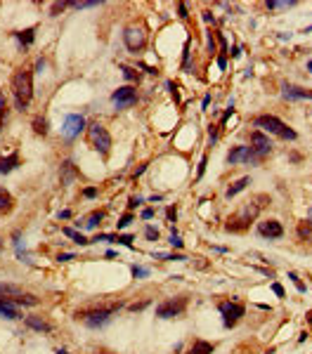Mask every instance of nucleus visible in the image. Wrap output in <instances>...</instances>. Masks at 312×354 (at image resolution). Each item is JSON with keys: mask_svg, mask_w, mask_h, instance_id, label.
Instances as JSON below:
<instances>
[{"mask_svg": "<svg viewBox=\"0 0 312 354\" xmlns=\"http://www.w3.org/2000/svg\"><path fill=\"white\" fill-rule=\"evenodd\" d=\"M253 125L260 128V132H270V135H277V137H281V139H291V142H293V139L298 137L296 130H291L281 118H277V116H272V114L258 116L256 121H253Z\"/></svg>", "mask_w": 312, "mask_h": 354, "instance_id": "f03ea898", "label": "nucleus"}, {"mask_svg": "<svg viewBox=\"0 0 312 354\" xmlns=\"http://www.w3.org/2000/svg\"><path fill=\"white\" fill-rule=\"evenodd\" d=\"M133 274H135V279H142V277H149V270H147V267H137V264H135Z\"/></svg>", "mask_w": 312, "mask_h": 354, "instance_id": "72a5a7b5", "label": "nucleus"}, {"mask_svg": "<svg viewBox=\"0 0 312 354\" xmlns=\"http://www.w3.org/2000/svg\"><path fill=\"white\" fill-rule=\"evenodd\" d=\"M140 203H142L140 196H133V199H130V203H128V210H135L137 206H140Z\"/></svg>", "mask_w": 312, "mask_h": 354, "instance_id": "a19ab883", "label": "nucleus"}, {"mask_svg": "<svg viewBox=\"0 0 312 354\" xmlns=\"http://www.w3.org/2000/svg\"><path fill=\"white\" fill-rule=\"evenodd\" d=\"M76 177H81V172H78V168L73 165L71 161H64L62 163V170H59V180H62V185L64 187H69Z\"/></svg>", "mask_w": 312, "mask_h": 354, "instance_id": "2eb2a0df", "label": "nucleus"}, {"mask_svg": "<svg viewBox=\"0 0 312 354\" xmlns=\"http://www.w3.org/2000/svg\"><path fill=\"white\" fill-rule=\"evenodd\" d=\"M227 163L229 165H234V163H258V158L251 151V146H234L232 151L227 154Z\"/></svg>", "mask_w": 312, "mask_h": 354, "instance_id": "f8f14e48", "label": "nucleus"}, {"mask_svg": "<svg viewBox=\"0 0 312 354\" xmlns=\"http://www.w3.org/2000/svg\"><path fill=\"white\" fill-rule=\"evenodd\" d=\"M166 215H168V220H171V222H175V217H178V210H175V208L171 206V208L166 210Z\"/></svg>", "mask_w": 312, "mask_h": 354, "instance_id": "c03bdc74", "label": "nucleus"}, {"mask_svg": "<svg viewBox=\"0 0 312 354\" xmlns=\"http://www.w3.org/2000/svg\"><path fill=\"white\" fill-rule=\"evenodd\" d=\"M83 196H86V199H95V196H97V189H95V187H88V189H83Z\"/></svg>", "mask_w": 312, "mask_h": 354, "instance_id": "ea45409f", "label": "nucleus"}, {"mask_svg": "<svg viewBox=\"0 0 312 354\" xmlns=\"http://www.w3.org/2000/svg\"><path fill=\"white\" fill-rule=\"evenodd\" d=\"M88 139H90V146L100 156H107L111 151V135L107 132V128L100 123H93L88 128Z\"/></svg>", "mask_w": 312, "mask_h": 354, "instance_id": "20e7f679", "label": "nucleus"}, {"mask_svg": "<svg viewBox=\"0 0 312 354\" xmlns=\"http://www.w3.org/2000/svg\"><path fill=\"white\" fill-rule=\"evenodd\" d=\"M123 43L130 52L137 54L142 47L147 45V33H144L142 26H128V29L123 31Z\"/></svg>", "mask_w": 312, "mask_h": 354, "instance_id": "6e6552de", "label": "nucleus"}, {"mask_svg": "<svg viewBox=\"0 0 312 354\" xmlns=\"http://www.w3.org/2000/svg\"><path fill=\"white\" fill-rule=\"evenodd\" d=\"M203 19H206V22H215V19H213V15H211V12H208V10L203 12Z\"/></svg>", "mask_w": 312, "mask_h": 354, "instance_id": "3c124183", "label": "nucleus"}, {"mask_svg": "<svg viewBox=\"0 0 312 354\" xmlns=\"http://www.w3.org/2000/svg\"><path fill=\"white\" fill-rule=\"evenodd\" d=\"M220 314H222V323H225V328H232L237 323L242 321V316L246 314V307H244L242 302H220Z\"/></svg>", "mask_w": 312, "mask_h": 354, "instance_id": "0eeeda50", "label": "nucleus"}, {"mask_svg": "<svg viewBox=\"0 0 312 354\" xmlns=\"http://www.w3.org/2000/svg\"><path fill=\"white\" fill-rule=\"evenodd\" d=\"M57 354H66V352H64V349H57Z\"/></svg>", "mask_w": 312, "mask_h": 354, "instance_id": "6e6d98bb", "label": "nucleus"}, {"mask_svg": "<svg viewBox=\"0 0 312 354\" xmlns=\"http://www.w3.org/2000/svg\"><path fill=\"white\" fill-rule=\"evenodd\" d=\"M156 257H161V260H185V255H175V253H173V255H164V253H156Z\"/></svg>", "mask_w": 312, "mask_h": 354, "instance_id": "c9c22d12", "label": "nucleus"}, {"mask_svg": "<svg viewBox=\"0 0 312 354\" xmlns=\"http://www.w3.org/2000/svg\"><path fill=\"white\" fill-rule=\"evenodd\" d=\"M59 260H62V262H69V260H73V255H71V253H64V255H59Z\"/></svg>", "mask_w": 312, "mask_h": 354, "instance_id": "8fccbe9b", "label": "nucleus"}, {"mask_svg": "<svg viewBox=\"0 0 312 354\" xmlns=\"http://www.w3.org/2000/svg\"><path fill=\"white\" fill-rule=\"evenodd\" d=\"M24 323H26L31 331H38V333H50V331H52V326H50L47 321H43V319H38V316H26Z\"/></svg>", "mask_w": 312, "mask_h": 354, "instance_id": "a211bd4d", "label": "nucleus"}, {"mask_svg": "<svg viewBox=\"0 0 312 354\" xmlns=\"http://www.w3.org/2000/svg\"><path fill=\"white\" fill-rule=\"evenodd\" d=\"M15 36H17V38H19V43H22L24 47H29V45H31V43H33V38H36V29H33V26H31V29H24V31H17Z\"/></svg>", "mask_w": 312, "mask_h": 354, "instance_id": "4be33fe9", "label": "nucleus"}, {"mask_svg": "<svg viewBox=\"0 0 312 354\" xmlns=\"http://www.w3.org/2000/svg\"><path fill=\"white\" fill-rule=\"evenodd\" d=\"M5 118H8V100H5V95L0 93V130L5 128Z\"/></svg>", "mask_w": 312, "mask_h": 354, "instance_id": "bb28decb", "label": "nucleus"}, {"mask_svg": "<svg viewBox=\"0 0 312 354\" xmlns=\"http://www.w3.org/2000/svg\"><path fill=\"white\" fill-rule=\"evenodd\" d=\"M178 12H180V19H187V17H189L187 3H180V5H178Z\"/></svg>", "mask_w": 312, "mask_h": 354, "instance_id": "e433bc0d", "label": "nucleus"}, {"mask_svg": "<svg viewBox=\"0 0 312 354\" xmlns=\"http://www.w3.org/2000/svg\"><path fill=\"white\" fill-rule=\"evenodd\" d=\"M258 234L265 236V239H281L284 236V227L277 220H265V222H258Z\"/></svg>", "mask_w": 312, "mask_h": 354, "instance_id": "ddd939ff", "label": "nucleus"}, {"mask_svg": "<svg viewBox=\"0 0 312 354\" xmlns=\"http://www.w3.org/2000/svg\"><path fill=\"white\" fill-rule=\"evenodd\" d=\"M251 151L256 154L258 161L265 158V156L272 151V142H270V137H267L265 132H260V130L251 132Z\"/></svg>", "mask_w": 312, "mask_h": 354, "instance_id": "1a4fd4ad", "label": "nucleus"}, {"mask_svg": "<svg viewBox=\"0 0 312 354\" xmlns=\"http://www.w3.org/2000/svg\"><path fill=\"white\" fill-rule=\"evenodd\" d=\"M66 5H69V3H52V5H50V15L57 17L59 12H64V10H66Z\"/></svg>", "mask_w": 312, "mask_h": 354, "instance_id": "c756f323", "label": "nucleus"}, {"mask_svg": "<svg viewBox=\"0 0 312 354\" xmlns=\"http://www.w3.org/2000/svg\"><path fill=\"white\" fill-rule=\"evenodd\" d=\"M116 243H123V246L133 248V236L130 234H121V236H116Z\"/></svg>", "mask_w": 312, "mask_h": 354, "instance_id": "7c9ffc66", "label": "nucleus"}, {"mask_svg": "<svg viewBox=\"0 0 312 354\" xmlns=\"http://www.w3.org/2000/svg\"><path fill=\"white\" fill-rule=\"evenodd\" d=\"M12 210H15V199H12V194L0 187V217L10 215Z\"/></svg>", "mask_w": 312, "mask_h": 354, "instance_id": "f3484780", "label": "nucleus"}, {"mask_svg": "<svg viewBox=\"0 0 312 354\" xmlns=\"http://www.w3.org/2000/svg\"><path fill=\"white\" fill-rule=\"evenodd\" d=\"M310 100H312V97H310Z\"/></svg>", "mask_w": 312, "mask_h": 354, "instance_id": "13d9d810", "label": "nucleus"}, {"mask_svg": "<svg viewBox=\"0 0 312 354\" xmlns=\"http://www.w3.org/2000/svg\"><path fill=\"white\" fill-rule=\"evenodd\" d=\"M3 248H5V241L0 239V253H3Z\"/></svg>", "mask_w": 312, "mask_h": 354, "instance_id": "864d4df0", "label": "nucleus"}, {"mask_svg": "<svg viewBox=\"0 0 312 354\" xmlns=\"http://www.w3.org/2000/svg\"><path fill=\"white\" fill-rule=\"evenodd\" d=\"M31 128H33V132H36V135H43V137L50 132V123H47L45 116H36V118L31 121Z\"/></svg>", "mask_w": 312, "mask_h": 354, "instance_id": "aec40b11", "label": "nucleus"}, {"mask_svg": "<svg viewBox=\"0 0 312 354\" xmlns=\"http://www.w3.org/2000/svg\"><path fill=\"white\" fill-rule=\"evenodd\" d=\"M206 163H208V158L203 156V158H201V163H199V172H196V180H199V177L203 175V170H206Z\"/></svg>", "mask_w": 312, "mask_h": 354, "instance_id": "37998d69", "label": "nucleus"}, {"mask_svg": "<svg viewBox=\"0 0 312 354\" xmlns=\"http://www.w3.org/2000/svg\"><path fill=\"white\" fill-rule=\"evenodd\" d=\"M249 185H251V177H242V180H237L232 187H227L225 196H227V199H232V196H237L239 192H244V189H246Z\"/></svg>", "mask_w": 312, "mask_h": 354, "instance_id": "412c9836", "label": "nucleus"}, {"mask_svg": "<svg viewBox=\"0 0 312 354\" xmlns=\"http://www.w3.org/2000/svg\"><path fill=\"white\" fill-rule=\"evenodd\" d=\"M83 128H86V118H83L81 114H69L66 118H64L62 132H64V137L66 139H73L83 132Z\"/></svg>", "mask_w": 312, "mask_h": 354, "instance_id": "9b49d317", "label": "nucleus"}, {"mask_svg": "<svg viewBox=\"0 0 312 354\" xmlns=\"http://www.w3.org/2000/svg\"><path fill=\"white\" fill-rule=\"evenodd\" d=\"M121 71H123L125 80H133V83H137V80H140V73H137L135 69H130V66H121Z\"/></svg>", "mask_w": 312, "mask_h": 354, "instance_id": "cd10ccee", "label": "nucleus"}, {"mask_svg": "<svg viewBox=\"0 0 312 354\" xmlns=\"http://www.w3.org/2000/svg\"><path fill=\"white\" fill-rule=\"evenodd\" d=\"M144 170H147V165H140V168H137V170L133 172V180H137V177H140L142 172H144Z\"/></svg>", "mask_w": 312, "mask_h": 354, "instance_id": "09e8293b", "label": "nucleus"}, {"mask_svg": "<svg viewBox=\"0 0 312 354\" xmlns=\"http://www.w3.org/2000/svg\"><path fill=\"white\" fill-rule=\"evenodd\" d=\"M123 307V302H114L109 307H100V309H86V312H76V319H83L88 328H102L111 321V316L116 314L118 309Z\"/></svg>", "mask_w": 312, "mask_h": 354, "instance_id": "7ed1b4c3", "label": "nucleus"}, {"mask_svg": "<svg viewBox=\"0 0 312 354\" xmlns=\"http://www.w3.org/2000/svg\"><path fill=\"white\" fill-rule=\"evenodd\" d=\"M15 168H19V154L17 151H12L8 156H0V175H8Z\"/></svg>", "mask_w": 312, "mask_h": 354, "instance_id": "dca6fc26", "label": "nucleus"}, {"mask_svg": "<svg viewBox=\"0 0 312 354\" xmlns=\"http://www.w3.org/2000/svg\"><path fill=\"white\" fill-rule=\"evenodd\" d=\"M0 316H5V319H19V309L17 307H10L8 302H3L0 300Z\"/></svg>", "mask_w": 312, "mask_h": 354, "instance_id": "393cba45", "label": "nucleus"}, {"mask_svg": "<svg viewBox=\"0 0 312 354\" xmlns=\"http://www.w3.org/2000/svg\"><path fill=\"white\" fill-rule=\"evenodd\" d=\"M111 102H114V107L116 109H128L137 104V90L130 87V85H123V87H118L116 93L111 95Z\"/></svg>", "mask_w": 312, "mask_h": 354, "instance_id": "9d476101", "label": "nucleus"}, {"mask_svg": "<svg viewBox=\"0 0 312 354\" xmlns=\"http://www.w3.org/2000/svg\"><path fill=\"white\" fill-rule=\"evenodd\" d=\"M258 213H260V203H249V206H246L242 213H237L234 217H229V220H227L225 229L227 231H244V229H249V224L256 220Z\"/></svg>", "mask_w": 312, "mask_h": 354, "instance_id": "423d86ee", "label": "nucleus"}, {"mask_svg": "<svg viewBox=\"0 0 312 354\" xmlns=\"http://www.w3.org/2000/svg\"><path fill=\"white\" fill-rule=\"evenodd\" d=\"M270 10H277V8H291V5H296V0H289V3H284V0H267L265 3Z\"/></svg>", "mask_w": 312, "mask_h": 354, "instance_id": "c85d7f7f", "label": "nucleus"}, {"mask_svg": "<svg viewBox=\"0 0 312 354\" xmlns=\"http://www.w3.org/2000/svg\"><path fill=\"white\" fill-rule=\"evenodd\" d=\"M281 90H284V97H286V100H310L312 97L310 90L298 87V85H291V83H281Z\"/></svg>", "mask_w": 312, "mask_h": 354, "instance_id": "4468645a", "label": "nucleus"}, {"mask_svg": "<svg viewBox=\"0 0 312 354\" xmlns=\"http://www.w3.org/2000/svg\"><path fill=\"white\" fill-rule=\"evenodd\" d=\"M218 66H220V69H225V66H227V54H220V57H218Z\"/></svg>", "mask_w": 312, "mask_h": 354, "instance_id": "de8ad7c7", "label": "nucleus"}, {"mask_svg": "<svg viewBox=\"0 0 312 354\" xmlns=\"http://www.w3.org/2000/svg\"><path fill=\"white\" fill-rule=\"evenodd\" d=\"M149 305V300H144V302H135V305H130V312H142V309L147 307Z\"/></svg>", "mask_w": 312, "mask_h": 354, "instance_id": "4c0bfd02", "label": "nucleus"}, {"mask_svg": "<svg viewBox=\"0 0 312 354\" xmlns=\"http://www.w3.org/2000/svg\"><path fill=\"white\" fill-rule=\"evenodd\" d=\"M310 234H312V220H303V222L298 224V239L300 241L310 239Z\"/></svg>", "mask_w": 312, "mask_h": 354, "instance_id": "a878e982", "label": "nucleus"}, {"mask_svg": "<svg viewBox=\"0 0 312 354\" xmlns=\"http://www.w3.org/2000/svg\"><path fill=\"white\" fill-rule=\"evenodd\" d=\"M62 234H64V236H69V239H73V241L78 243V246H88V243H90V241H88L86 236H83V234H78V231H76V229H71V227H64Z\"/></svg>", "mask_w": 312, "mask_h": 354, "instance_id": "5701e85b", "label": "nucleus"}, {"mask_svg": "<svg viewBox=\"0 0 312 354\" xmlns=\"http://www.w3.org/2000/svg\"><path fill=\"white\" fill-rule=\"evenodd\" d=\"M100 354H104V352H100Z\"/></svg>", "mask_w": 312, "mask_h": 354, "instance_id": "4d7b16f0", "label": "nucleus"}, {"mask_svg": "<svg viewBox=\"0 0 312 354\" xmlns=\"http://www.w3.org/2000/svg\"><path fill=\"white\" fill-rule=\"evenodd\" d=\"M208 137H211V142H218V128H215V125L208 128Z\"/></svg>", "mask_w": 312, "mask_h": 354, "instance_id": "79ce46f5", "label": "nucleus"}, {"mask_svg": "<svg viewBox=\"0 0 312 354\" xmlns=\"http://www.w3.org/2000/svg\"><path fill=\"white\" fill-rule=\"evenodd\" d=\"M66 217H71V213L69 210H62V213H59V220H66Z\"/></svg>", "mask_w": 312, "mask_h": 354, "instance_id": "603ef678", "label": "nucleus"}, {"mask_svg": "<svg viewBox=\"0 0 312 354\" xmlns=\"http://www.w3.org/2000/svg\"><path fill=\"white\" fill-rule=\"evenodd\" d=\"M144 236H147L149 241H156V239H159V229H154V227H147V229H144Z\"/></svg>", "mask_w": 312, "mask_h": 354, "instance_id": "f704fd0d", "label": "nucleus"}, {"mask_svg": "<svg viewBox=\"0 0 312 354\" xmlns=\"http://www.w3.org/2000/svg\"><path fill=\"white\" fill-rule=\"evenodd\" d=\"M289 279H291V281H293V284H296V288H298V291H300V293H305V291H307V286H305L303 281H300V279H298L296 274H293V272H291V274H289Z\"/></svg>", "mask_w": 312, "mask_h": 354, "instance_id": "2f4dec72", "label": "nucleus"}, {"mask_svg": "<svg viewBox=\"0 0 312 354\" xmlns=\"http://www.w3.org/2000/svg\"><path fill=\"white\" fill-rule=\"evenodd\" d=\"M130 222H133V215H130V213H125V215L121 217V220H118L116 224H118V229H125V227H128Z\"/></svg>", "mask_w": 312, "mask_h": 354, "instance_id": "473e14b6", "label": "nucleus"}, {"mask_svg": "<svg viewBox=\"0 0 312 354\" xmlns=\"http://www.w3.org/2000/svg\"><path fill=\"white\" fill-rule=\"evenodd\" d=\"M102 220H104V210H95V213H90V215L86 217V229H95Z\"/></svg>", "mask_w": 312, "mask_h": 354, "instance_id": "b1692460", "label": "nucleus"}, {"mask_svg": "<svg viewBox=\"0 0 312 354\" xmlns=\"http://www.w3.org/2000/svg\"><path fill=\"white\" fill-rule=\"evenodd\" d=\"M171 246H173V248H178V250L182 248V239H180L178 234H173V236H171Z\"/></svg>", "mask_w": 312, "mask_h": 354, "instance_id": "58836bf2", "label": "nucleus"}, {"mask_svg": "<svg viewBox=\"0 0 312 354\" xmlns=\"http://www.w3.org/2000/svg\"><path fill=\"white\" fill-rule=\"evenodd\" d=\"M154 217V210L147 208V210H142V220H151Z\"/></svg>", "mask_w": 312, "mask_h": 354, "instance_id": "49530a36", "label": "nucleus"}, {"mask_svg": "<svg viewBox=\"0 0 312 354\" xmlns=\"http://www.w3.org/2000/svg\"><path fill=\"white\" fill-rule=\"evenodd\" d=\"M215 347L211 342H206V340H194V345L187 349V354H213Z\"/></svg>", "mask_w": 312, "mask_h": 354, "instance_id": "6ab92c4d", "label": "nucleus"}, {"mask_svg": "<svg viewBox=\"0 0 312 354\" xmlns=\"http://www.w3.org/2000/svg\"><path fill=\"white\" fill-rule=\"evenodd\" d=\"M272 291H274V295H277V298H284V288H281L279 284H272Z\"/></svg>", "mask_w": 312, "mask_h": 354, "instance_id": "a18cd8bd", "label": "nucleus"}, {"mask_svg": "<svg viewBox=\"0 0 312 354\" xmlns=\"http://www.w3.org/2000/svg\"><path fill=\"white\" fill-rule=\"evenodd\" d=\"M189 298L187 295H178V298H168L161 305H156V316L159 319H175V316H182L185 309H187Z\"/></svg>", "mask_w": 312, "mask_h": 354, "instance_id": "39448f33", "label": "nucleus"}, {"mask_svg": "<svg viewBox=\"0 0 312 354\" xmlns=\"http://www.w3.org/2000/svg\"><path fill=\"white\" fill-rule=\"evenodd\" d=\"M307 71H312V59H310V62H307Z\"/></svg>", "mask_w": 312, "mask_h": 354, "instance_id": "5fc2aeb1", "label": "nucleus"}, {"mask_svg": "<svg viewBox=\"0 0 312 354\" xmlns=\"http://www.w3.org/2000/svg\"><path fill=\"white\" fill-rule=\"evenodd\" d=\"M12 95H15V104L19 111L29 109L33 100V71L31 69H17L12 76Z\"/></svg>", "mask_w": 312, "mask_h": 354, "instance_id": "f257e3e1", "label": "nucleus"}]
</instances>
